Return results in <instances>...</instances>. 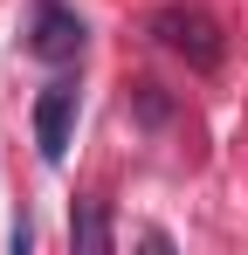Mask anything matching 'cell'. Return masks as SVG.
<instances>
[{
  "instance_id": "277c9868",
  "label": "cell",
  "mask_w": 248,
  "mask_h": 255,
  "mask_svg": "<svg viewBox=\"0 0 248 255\" xmlns=\"http://www.w3.org/2000/svg\"><path fill=\"white\" fill-rule=\"evenodd\" d=\"M69 242H76L83 255H104V249H111V221H104V207H83L76 221H69Z\"/></svg>"
},
{
  "instance_id": "6da1fadb",
  "label": "cell",
  "mask_w": 248,
  "mask_h": 255,
  "mask_svg": "<svg viewBox=\"0 0 248 255\" xmlns=\"http://www.w3.org/2000/svg\"><path fill=\"white\" fill-rule=\"evenodd\" d=\"M69 131H76V83H48L35 97V152L48 166L69 159Z\"/></svg>"
},
{
  "instance_id": "3957f363",
  "label": "cell",
  "mask_w": 248,
  "mask_h": 255,
  "mask_svg": "<svg viewBox=\"0 0 248 255\" xmlns=\"http://www.w3.org/2000/svg\"><path fill=\"white\" fill-rule=\"evenodd\" d=\"M152 35H159L165 48H179V55H193L200 69L221 62V35H214V21H200V14H179V7H172V14L152 21Z\"/></svg>"
},
{
  "instance_id": "7a4b0ae2",
  "label": "cell",
  "mask_w": 248,
  "mask_h": 255,
  "mask_svg": "<svg viewBox=\"0 0 248 255\" xmlns=\"http://www.w3.org/2000/svg\"><path fill=\"white\" fill-rule=\"evenodd\" d=\"M28 55H41V62H76L83 55V21L69 14V7H41L35 28H28Z\"/></svg>"
}]
</instances>
